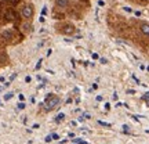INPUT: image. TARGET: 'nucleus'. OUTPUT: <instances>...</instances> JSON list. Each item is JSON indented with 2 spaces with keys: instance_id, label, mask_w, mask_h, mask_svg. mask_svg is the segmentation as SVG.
I'll return each instance as SVG.
<instances>
[{
  "instance_id": "obj_6",
  "label": "nucleus",
  "mask_w": 149,
  "mask_h": 144,
  "mask_svg": "<svg viewBox=\"0 0 149 144\" xmlns=\"http://www.w3.org/2000/svg\"><path fill=\"white\" fill-rule=\"evenodd\" d=\"M68 4H69V1H68V0H55V6L59 7V8H65Z\"/></svg>"
},
{
  "instance_id": "obj_13",
  "label": "nucleus",
  "mask_w": 149,
  "mask_h": 144,
  "mask_svg": "<svg viewBox=\"0 0 149 144\" xmlns=\"http://www.w3.org/2000/svg\"><path fill=\"white\" fill-rule=\"evenodd\" d=\"M51 139H53V140H58V134H55V133H54L53 136H51Z\"/></svg>"
},
{
  "instance_id": "obj_8",
  "label": "nucleus",
  "mask_w": 149,
  "mask_h": 144,
  "mask_svg": "<svg viewBox=\"0 0 149 144\" xmlns=\"http://www.w3.org/2000/svg\"><path fill=\"white\" fill-rule=\"evenodd\" d=\"M6 1H7L10 6H17L18 3H19V0H6Z\"/></svg>"
},
{
  "instance_id": "obj_12",
  "label": "nucleus",
  "mask_w": 149,
  "mask_h": 144,
  "mask_svg": "<svg viewBox=\"0 0 149 144\" xmlns=\"http://www.w3.org/2000/svg\"><path fill=\"white\" fill-rule=\"evenodd\" d=\"M18 108H19V110H24V108H25V104H24V103L18 104Z\"/></svg>"
},
{
  "instance_id": "obj_15",
  "label": "nucleus",
  "mask_w": 149,
  "mask_h": 144,
  "mask_svg": "<svg viewBox=\"0 0 149 144\" xmlns=\"http://www.w3.org/2000/svg\"><path fill=\"white\" fill-rule=\"evenodd\" d=\"M105 108H107V110H109V108H111V104H109V103H107V104H105Z\"/></svg>"
},
{
  "instance_id": "obj_10",
  "label": "nucleus",
  "mask_w": 149,
  "mask_h": 144,
  "mask_svg": "<svg viewBox=\"0 0 149 144\" xmlns=\"http://www.w3.org/2000/svg\"><path fill=\"white\" fill-rule=\"evenodd\" d=\"M98 123H100V125H102V126H108V128L111 126L109 123H107V122H101V121H98Z\"/></svg>"
},
{
  "instance_id": "obj_11",
  "label": "nucleus",
  "mask_w": 149,
  "mask_h": 144,
  "mask_svg": "<svg viewBox=\"0 0 149 144\" xmlns=\"http://www.w3.org/2000/svg\"><path fill=\"white\" fill-rule=\"evenodd\" d=\"M64 118H65L64 114H59L58 117H57V121H61V119H64Z\"/></svg>"
},
{
  "instance_id": "obj_17",
  "label": "nucleus",
  "mask_w": 149,
  "mask_h": 144,
  "mask_svg": "<svg viewBox=\"0 0 149 144\" xmlns=\"http://www.w3.org/2000/svg\"><path fill=\"white\" fill-rule=\"evenodd\" d=\"M141 1H144V3H148L149 0H141Z\"/></svg>"
},
{
  "instance_id": "obj_2",
  "label": "nucleus",
  "mask_w": 149,
  "mask_h": 144,
  "mask_svg": "<svg viewBox=\"0 0 149 144\" xmlns=\"http://www.w3.org/2000/svg\"><path fill=\"white\" fill-rule=\"evenodd\" d=\"M57 29H58L59 33H62L65 36H70V35H73L76 32V28L72 24H61V25L57 27Z\"/></svg>"
},
{
  "instance_id": "obj_14",
  "label": "nucleus",
  "mask_w": 149,
  "mask_h": 144,
  "mask_svg": "<svg viewBox=\"0 0 149 144\" xmlns=\"http://www.w3.org/2000/svg\"><path fill=\"white\" fill-rule=\"evenodd\" d=\"M122 128H123V129H124V130H128V129H130V128H128V125H123Z\"/></svg>"
},
{
  "instance_id": "obj_1",
  "label": "nucleus",
  "mask_w": 149,
  "mask_h": 144,
  "mask_svg": "<svg viewBox=\"0 0 149 144\" xmlns=\"http://www.w3.org/2000/svg\"><path fill=\"white\" fill-rule=\"evenodd\" d=\"M43 105H44V111H51L57 105H59V97L55 96V94H48L46 97V101L43 103Z\"/></svg>"
},
{
  "instance_id": "obj_5",
  "label": "nucleus",
  "mask_w": 149,
  "mask_h": 144,
  "mask_svg": "<svg viewBox=\"0 0 149 144\" xmlns=\"http://www.w3.org/2000/svg\"><path fill=\"white\" fill-rule=\"evenodd\" d=\"M139 29H141V32L144 33L145 36H149V24H146V22H142V24L139 25Z\"/></svg>"
},
{
  "instance_id": "obj_16",
  "label": "nucleus",
  "mask_w": 149,
  "mask_h": 144,
  "mask_svg": "<svg viewBox=\"0 0 149 144\" xmlns=\"http://www.w3.org/2000/svg\"><path fill=\"white\" fill-rule=\"evenodd\" d=\"M144 101L146 103V105H148V107H149V98H146V100H144Z\"/></svg>"
},
{
  "instance_id": "obj_4",
  "label": "nucleus",
  "mask_w": 149,
  "mask_h": 144,
  "mask_svg": "<svg viewBox=\"0 0 149 144\" xmlns=\"http://www.w3.org/2000/svg\"><path fill=\"white\" fill-rule=\"evenodd\" d=\"M4 17L8 20V21H15L17 18H18V14H17L13 8H8V10L4 13Z\"/></svg>"
},
{
  "instance_id": "obj_9",
  "label": "nucleus",
  "mask_w": 149,
  "mask_h": 144,
  "mask_svg": "<svg viewBox=\"0 0 149 144\" xmlns=\"http://www.w3.org/2000/svg\"><path fill=\"white\" fill-rule=\"evenodd\" d=\"M11 97H13V93H7V94L4 96V100H10Z\"/></svg>"
},
{
  "instance_id": "obj_7",
  "label": "nucleus",
  "mask_w": 149,
  "mask_h": 144,
  "mask_svg": "<svg viewBox=\"0 0 149 144\" xmlns=\"http://www.w3.org/2000/svg\"><path fill=\"white\" fill-rule=\"evenodd\" d=\"M3 37L8 40V39H11V37H13V32H11V31H4V32H3Z\"/></svg>"
},
{
  "instance_id": "obj_3",
  "label": "nucleus",
  "mask_w": 149,
  "mask_h": 144,
  "mask_svg": "<svg viewBox=\"0 0 149 144\" xmlns=\"http://www.w3.org/2000/svg\"><path fill=\"white\" fill-rule=\"evenodd\" d=\"M21 14L25 20H31V18L33 17V6L32 4H25L24 7H22Z\"/></svg>"
}]
</instances>
